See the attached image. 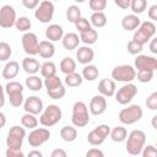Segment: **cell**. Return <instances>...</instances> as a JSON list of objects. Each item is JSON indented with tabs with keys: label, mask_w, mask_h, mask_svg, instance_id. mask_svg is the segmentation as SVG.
<instances>
[{
	"label": "cell",
	"mask_w": 157,
	"mask_h": 157,
	"mask_svg": "<svg viewBox=\"0 0 157 157\" xmlns=\"http://www.w3.org/2000/svg\"><path fill=\"white\" fill-rule=\"evenodd\" d=\"M150 50H151L152 54H157V39H156V38H152V39H151Z\"/></svg>",
	"instance_id": "cell-54"
},
{
	"label": "cell",
	"mask_w": 157,
	"mask_h": 157,
	"mask_svg": "<svg viewBox=\"0 0 157 157\" xmlns=\"http://www.w3.org/2000/svg\"><path fill=\"white\" fill-rule=\"evenodd\" d=\"M18 157H25V156H23V153H22V155H20V156H18Z\"/></svg>",
	"instance_id": "cell-59"
},
{
	"label": "cell",
	"mask_w": 157,
	"mask_h": 157,
	"mask_svg": "<svg viewBox=\"0 0 157 157\" xmlns=\"http://www.w3.org/2000/svg\"><path fill=\"white\" fill-rule=\"evenodd\" d=\"M112 78L113 81L130 83L132 80L136 78V70L131 65H118L112 70Z\"/></svg>",
	"instance_id": "cell-7"
},
{
	"label": "cell",
	"mask_w": 157,
	"mask_h": 157,
	"mask_svg": "<svg viewBox=\"0 0 157 157\" xmlns=\"http://www.w3.org/2000/svg\"><path fill=\"white\" fill-rule=\"evenodd\" d=\"M54 16V4L49 0H43L39 2L34 11V17L42 23H49Z\"/></svg>",
	"instance_id": "cell-9"
},
{
	"label": "cell",
	"mask_w": 157,
	"mask_h": 157,
	"mask_svg": "<svg viewBox=\"0 0 157 157\" xmlns=\"http://www.w3.org/2000/svg\"><path fill=\"white\" fill-rule=\"evenodd\" d=\"M99 75V70L97 69L96 65H86L83 69H82V78L87 80V81H94Z\"/></svg>",
	"instance_id": "cell-29"
},
{
	"label": "cell",
	"mask_w": 157,
	"mask_h": 157,
	"mask_svg": "<svg viewBox=\"0 0 157 157\" xmlns=\"http://www.w3.org/2000/svg\"><path fill=\"white\" fill-rule=\"evenodd\" d=\"M142 108L139 104H131L128 105L126 108H123L119 112V120L121 124L125 125H131L136 121H139L142 118Z\"/></svg>",
	"instance_id": "cell-6"
},
{
	"label": "cell",
	"mask_w": 157,
	"mask_h": 157,
	"mask_svg": "<svg viewBox=\"0 0 157 157\" xmlns=\"http://www.w3.org/2000/svg\"><path fill=\"white\" fill-rule=\"evenodd\" d=\"M55 53V47L52 42L49 40H42L39 42V47H38V54L40 58L43 59H50Z\"/></svg>",
	"instance_id": "cell-25"
},
{
	"label": "cell",
	"mask_w": 157,
	"mask_h": 157,
	"mask_svg": "<svg viewBox=\"0 0 157 157\" xmlns=\"http://www.w3.org/2000/svg\"><path fill=\"white\" fill-rule=\"evenodd\" d=\"M72 125L76 128H83L90 123V114L88 108L85 102L77 101L72 107V117H71Z\"/></svg>",
	"instance_id": "cell-3"
},
{
	"label": "cell",
	"mask_w": 157,
	"mask_h": 157,
	"mask_svg": "<svg viewBox=\"0 0 157 157\" xmlns=\"http://www.w3.org/2000/svg\"><path fill=\"white\" fill-rule=\"evenodd\" d=\"M148 17L152 21H156L157 20V5H152L148 9Z\"/></svg>",
	"instance_id": "cell-53"
},
{
	"label": "cell",
	"mask_w": 157,
	"mask_h": 157,
	"mask_svg": "<svg viewBox=\"0 0 157 157\" xmlns=\"http://www.w3.org/2000/svg\"><path fill=\"white\" fill-rule=\"evenodd\" d=\"M110 132V128L105 124H101L98 126H96L93 130H91L87 135V141L92 145V146H99L102 145L105 139L109 136Z\"/></svg>",
	"instance_id": "cell-10"
},
{
	"label": "cell",
	"mask_w": 157,
	"mask_h": 157,
	"mask_svg": "<svg viewBox=\"0 0 157 157\" xmlns=\"http://www.w3.org/2000/svg\"><path fill=\"white\" fill-rule=\"evenodd\" d=\"M146 142V135L142 130H132L128 137H126V145L125 148L129 155L137 156L141 153L144 146Z\"/></svg>",
	"instance_id": "cell-1"
},
{
	"label": "cell",
	"mask_w": 157,
	"mask_h": 157,
	"mask_svg": "<svg viewBox=\"0 0 157 157\" xmlns=\"http://www.w3.org/2000/svg\"><path fill=\"white\" fill-rule=\"evenodd\" d=\"M66 18L71 23H75L78 18H81V10H80V7L76 6V5L69 6L67 10H66Z\"/></svg>",
	"instance_id": "cell-38"
},
{
	"label": "cell",
	"mask_w": 157,
	"mask_h": 157,
	"mask_svg": "<svg viewBox=\"0 0 157 157\" xmlns=\"http://www.w3.org/2000/svg\"><path fill=\"white\" fill-rule=\"evenodd\" d=\"M60 70L61 72H64L65 75L76 72V61L70 58V56H65L61 61H60Z\"/></svg>",
	"instance_id": "cell-28"
},
{
	"label": "cell",
	"mask_w": 157,
	"mask_h": 157,
	"mask_svg": "<svg viewBox=\"0 0 157 157\" xmlns=\"http://www.w3.org/2000/svg\"><path fill=\"white\" fill-rule=\"evenodd\" d=\"M61 43H63V47L67 50H74L78 47V43H80V37L74 33V32H69L66 34H64L63 39H61Z\"/></svg>",
	"instance_id": "cell-24"
},
{
	"label": "cell",
	"mask_w": 157,
	"mask_h": 157,
	"mask_svg": "<svg viewBox=\"0 0 157 157\" xmlns=\"http://www.w3.org/2000/svg\"><path fill=\"white\" fill-rule=\"evenodd\" d=\"M141 152H142V157H157V150L153 145L144 146Z\"/></svg>",
	"instance_id": "cell-47"
},
{
	"label": "cell",
	"mask_w": 157,
	"mask_h": 157,
	"mask_svg": "<svg viewBox=\"0 0 157 157\" xmlns=\"http://www.w3.org/2000/svg\"><path fill=\"white\" fill-rule=\"evenodd\" d=\"M16 10L11 5H4L0 9V27L11 28L16 23Z\"/></svg>",
	"instance_id": "cell-15"
},
{
	"label": "cell",
	"mask_w": 157,
	"mask_h": 157,
	"mask_svg": "<svg viewBox=\"0 0 157 157\" xmlns=\"http://www.w3.org/2000/svg\"><path fill=\"white\" fill-rule=\"evenodd\" d=\"M21 124L23 128H28V129H36L38 125V119L36 115L33 114H28L25 113L21 118Z\"/></svg>",
	"instance_id": "cell-37"
},
{
	"label": "cell",
	"mask_w": 157,
	"mask_h": 157,
	"mask_svg": "<svg viewBox=\"0 0 157 157\" xmlns=\"http://www.w3.org/2000/svg\"><path fill=\"white\" fill-rule=\"evenodd\" d=\"M141 21L139 18V16L131 13V15H126L123 17L121 20V27L125 29V31H136L140 26Z\"/></svg>",
	"instance_id": "cell-23"
},
{
	"label": "cell",
	"mask_w": 157,
	"mask_h": 157,
	"mask_svg": "<svg viewBox=\"0 0 157 157\" xmlns=\"http://www.w3.org/2000/svg\"><path fill=\"white\" fill-rule=\"evenodd\" d=\"M86 157H104V153L99 148L93 147V148H90L86 152Z\"/></svg>",
	"instance_id": "cell-48"
},
{
	"label": "cell",
	"mask_w": 157,
	"mask_h": 157,
	"mask_svg": "<svg viewBox=\"0 0 157 157\" xmlns=\"http://www.w3.org/2000/svg\"><path fill=\"white\" fill-rule=\"evenodd\" d=\"M43 85L45 86L47 92L54 91V90H56V88H59V87L64 86V85H63L61 78H60L59 76H56V75H55V76H52V77H48V78H44Z\"/></svg>",
	"instance_id": "cell-34"
},
{
	"label": "cell",
	"mask_w": 157,
	"mask_h": 157,
	"mask_svg": "<svg viewBox=\"0 0 157 157\" xmlns=\"http://www.w3.org/2000/svg\"><path fill=\"white\" fill-rule=\"evenodd\" d=\"M126 49H128V52H129L131 55H139V54L142 52L144 45H141V44H139V43H136V42H134V40L131 39V40L128 43Z\"/></svg>",
	"instance_id": "cell-43"
},
{
	"label": "cell",
	"mask_w": 157,
	"mask_h": 157,
	"mask_svg": "<svg viewBox=\"0 0 157 157\" xmlns=\"http://www.w3.org/2000/svg\"><path fill=\"white\" fill-rule=\"evenodd\" d=\"M26 136V130L23 126L20 125H13L10 128L6 137V146L7 148H15V150H21L23 139Z\"/></svg>",
	"instance_id": "cell-8"
},
{
	"label": "cell",
	"mask_w": 157,
	"mask_h": 157,
	"mask_svg": "<svg viewBox=\"0 0 157 157\" xmlns=\"http://www.w3.org/2000/svg\"><path fill=\"white\" fill-rule=\"evenodd\" d=\"M22 69L28 75H36L39 71L40 65H39V61L37 59H34L33 56H26L22 60Z\"/></svg>",
	"instance_id": "cell-21"
},
{
	"label": "cell",
	"mask_w": 157,
	"mask_h": 157,
	"mask_svg": "<svg viewBox=\"0 0 157 157\" xmlns=\"http://www.w3.org/2000/svg\"><path fill=\"white\" fill-rule=\"evenodd\" d=\"M115 81L112 78H103L98 83V92L103 97H112L115 94Z\"/></svg>",
	"instance_id": "cell-19"
},
{
	"label": "cell",
	"mask_w": 157,
	"mask_h": 157,
	"mask_svg": "<svg viewBox=\"0 0 157 157\" xmlns=\"http://www.w3.org/2000/svg\"><path fill=\"white\" fill-rule=\"evenodd\" d=\"M45 37L49 42H58L64 37V29L60 25L53 23L45 28Z\"/></svg>",
	"instance_id": "cell-20"
},
{
	"label": "cell",
	"mask_w": 157,
	"mask_h": 157,
	"mask_svg": "<svg viewBox=\"0 0 157 157\" xmlns=\"http://www.w3.org/2000/svg\"><path fill=\"white\" fill-rule=\"evenodd\" d=\"M50 157H67V153L64 148H55L52 151Z\"/></svg>",
	"instance_id": "cell-51"
},
{
	"label": "cell",
	"mask_w": 157,
	"mask_h": 157,
	"mask_svg": "<svg viewBox=\"0 0 157 157\" xmlns=\"http://www.w3.org/2000/svg\"><path fill=\"white\" fill-rule=\"evenodd\" d=\"M146 105L148 109L151 110H156L157 109V92H153L151 93L147 99H146Z\"/></svg>",
	"instance_id": "cell-46"
},
{
	"label": "cell",
	"mask_w": 157,
	"mask_h": 157,
	"mask_svg": "<svg viewBox=\"0 0 157 157\" xmlns=\"http://www.w3.org/2000/svg\"><path fill=\"white\" fill-rule=\"evenodd\" d=\"M98 39V32L93 28H91L90 31L87 32H83V33H80V40H82L86 45H91V44H94Z\"/></svg>",
	"instance_id": "cell-33"
},
{
	"label": "cell",
	"mask_w": 157,
	"mask_h": 157,
	"mask_svg": "<svg viewBox=\"0 0 157 157\" xmlns=\"http://www.w3.org/2000/svg\"><path fill=\"white\" fill-rule=\"evenodd\" d=\"M107 109V99L101 94H96L91 98L90 112L93 115H102Z\"/></svg>",
	"instance_id": "cell-17"
},
{
	"label": "cell",
	"mask_w": 157,
	"mask_h": 157,
	"mask_svg": "<svg viewBox=\"0 0 157 157\" xmlns=\"http://www.w3.org/2000/svg\"><path fill=\"white\" fill-rule=\"evenodd\" d=\"M94 58V52L92 48H90L88 45H82L78 47L77 52H76V59L80 64L82 65H88Z\"/></svg>",
	"instance_id": "cell-18"
},
{
	"label": "cell",
	"mask_w": 157,
	"mask_h": 157,
	"mask_svg": "<svg viewBox=\"0 0 157 157\" xmlns=\"http://www.w3.org/2000/svg\"><path fill=\"white\" fill-rule=\"evenodd\" d=\"M5 104V88L0 85V108H2Z\"/></svg>",
	"instance_id": "cell-56"
},
{
	"label": "cell",
	"mask_w": 157,
	"mask_h": 157,
	"mask_svg": "<svg viewBox=\"0 0 157 157\" xmlns=\"http://www.w3.org/2000/svg\"><path fill=\"white\" fill-rule=\"evenodd\" d=\"M75 27H76V29L80 32V33H83V32H87V31H90L91 28H92V26H91V23H90V21L87 20V18H85V17H81V18H78L75 23Z\"/></svg>",
	"instance_id": "cell-42"
},
{
	"label": "cell",
	"mask_w": 157,
	"mask_h": 157,
	"mask_svg": "<svg viewBox=\"0 0 157 157\" xmlns=\"http://www.w3.org/2000/svg\"><path fill=\"white\" fill-rule=\"evenodd\" d=\"M47 93H48V96H49L52 99H60V98H63V97L65 96L66 90H65L64 86H61V87H59V88H56V90H54V91L47 92Z\"/></svg>",
	"instance_id": "cell-45"
},
{
	"label": "cell",
	"mask_w": 157,
	"mask_h": 157,
	"mask_svg": "<svg viewBox=\"0 0 157 157\" xmlns=\"http://www.w3.org/2000/svg\"><path fill=\"white\" fill-rule=\"evenodd\" d=\"M18 71H20V64L15 60H10L5 64V66L2 69V77L5 80L15 78L17 76Z\"/></svg>",
	"instance_id": "cell-22"
},
{
	"label": "cell",
	"mask_w": 157,
	"mask_h": 157,
	"mask_svg": "<svg viewBox=\"0 0 157 157\" xmlns=\"http://www.w3.org/2000/svg\"><path fill=\"white\" fill-rule=\"evenodd\" d=\"M90 23L96 28H102L107 25V16L104 15V12H93L91 15Z\"/></svg>",
	"instance_id": "cell-31"
},
{
	"label": "cell",
	"mask_w": 157,
	"mask_h": 157,
	"mask_svg": "<svg viewBox=\"0 0 157 157\" xmlns=\"http://www.w3.org/2000/svg\"><path fill=\"white\" fill-rule=\"evenodd\" d=\"M136 93H137V87L134 83L131 82L125 83L118 91H115V101L121 105L129 104L132 101V98L136 96Z\"/></svg>",
	"instance_id": "cell-11"
},
{
	"label": "cell",
	"mask_w": 157,
	"mask_h": 157,
	"mask_svg": "<svg viewBox=\"0 0 157 157\" xmlns=\"http://www.w3.org/2000/svg\"><path fill=\"white\" fill-rule=\"evenodd\" d=\"M22 5L26 9H37L39 5L38 0H22Z\"/></svg>",
	"instance_id": "cell-49"
},
{
	"label": "cell",
	"mask_w": 157,
	"mask_h": 157,
	"mask_svg": "<svg viewBox=\"0 0 157 157\" xmlns=\"http://www.w3.org/2000/svg\"><path fill=\"white\" fill-rule=\"evenodd\" d=\"M21 43H22L23 52L28 56H34V55L38 54L39 40H38V37L34 33H32V32L25 33L22 36V38H21Z\"/></svg>",
	"instance_id": "cell-12"
},
{
	"label": "cell",
	"mask_w": 157,
	"mask_h": 157,
	"mask_svg": "<svg viewBox=\"0 0 157 157\" xmlns=\"http://www.w3.org/2000/svg\"><path fill=\"white\" fill-rule=\"evenodd\" d=\"M39 71H40V75L44 78H48V77H52V76L56 75V66L53 61H45L40 65Z\"/></svg>",
	"instance_id": "cell-32"
},
{
	"label": "cell",
	"mask_w": 157,
	"mask_h": 157,
	"mask_svg": "<svg viewBox=\"0 0 157 157\" xmlns=\"http://www.w3.org/2000/svg\"><path fill=\"white\" fill-rule=\"evenodd\" d=\"M5 124H6V117H5V114L2 112H0V129L4 128Z\"/></svg>",
	"instance_id": "cell-57"
},
{
	"label": "cell",
	"mask_w": 157,
	"mask_h": 157,
	"mask_svg": "<svg viewBox=\"0 0 157 157\" xmlns=\"http://www.w3.org/2000/svg\"><path fill=\"white\" fill-rule=\"evenodd\" d=\"M27 157H43V153H42L39 150L34 148V150H32V151H29V152H28Z\"/></svg>",
	"instance_id": "cell-55"
},
{
	"label": "cell",
	"mask_w": 157,
	"mask_h": 157,
	"mask_svg": "<svg viewBox=\"0 0 157 157\" xmlns=\"http://www.w3.org/2000/svg\"><path fill=\"white\" fill-rule=\"evenodd\" d=\"M88 6L93 12H103L107 6V0H90Z\"/></svg>",
	"instance_id": "cell-41"
},
{
	"label": "cell",
	"mask_w": 157,
	"mask_h": 157,
	"mask_svg": "<svg viewBox=\"0 0 157 157\" xmlns=\"http://www.w3.org/2000/svg\"><path fill=\"white\" fill-rule=\"evenodd\" d=\"M135 70L137 71H152L155 72L157 69V59L155 56L139 54L135 59Z\"/></svg>",
	"instance_id": "cell-14"
},
{
	"label": "cell",
	"mask_w": 157,
	"mask_h": 157,
	"mask_svg": "<svg viewBox=\"0 0 157 157\" xmlns=\"http://www.w3.org/2000/svg\"><path fill=\"white\" fill-rule=\"evenodd\" d=\"M130 1H131V0H114V4H115L118 7H120V9H123V10H126V9L130 7Z\"/></svg>",
	"instance_id": "cell-50"
},
{
	"label": "cell",
	"mask_w": 157,
	"mask_h": 157,
	"mask_svg": "<svg viewBox=\"0 0 157 157\" xmlns=\"http://www.w3.org/2000/svg\"><path fill=\"white\" fill-rule=\"evenodd\" d=\"M5 155H6V157H18L20 155H22V151L15 150V148H6Z\"/></svg>",
	"instance_id": "cell-52"
},
{
	"label": "cell",
	"mask_w": 157,
	"mask_h": 157,
	"mask_svg": "<svg viewBox=\"0 0 157 157\" xmlns=\"http://www.w3.org/2000/svg\"><path fill=\"white\" fill-rule=\"evenodd\" d=\"M156 34V26L152 21H145V22H141L139 28L134 32V36H132V40L144 45L146 44L150 39H152Z\"/></svg>",
	"instance_id": "cell-2"
},
{
	"label": "cell",
	"mask_w": 157,
	"mask_h": 157,
	"mask_svg": "<svg viewBox=\"0 0 157 157\" xmlns=\"http://www.w3.org/2000/svg\"><path fill=\"white\" fill-rule=\"evenodd\" d=\"M15 27L18 32H25L27 33L31 27H32V23H31V20L27 17V16H21L16 20V23H15Z\"/></svg>",
	"instance_id": "cell-36"
},
{
	"label": "cell",
	"mask_w": 157,
	"mask_h": 157,
	"mask_svg": "<svg viewBox=\"0 0 157 157\" xmlns=\"http://www.w3.org/2000/svg\"><path fill=\"white\" fill-rule=\"evenodd\" d=\"M82 81H83L82 76L80 74H77V72H72V74L66 75L65 80H64L65 85L69 86V87H78V86L82 85Z\"/></svg>",
	"instance_id": "cell-35"
},
{
	"label": "cell",
	"mask_w": 157,
	"mask_h": 157,
	"mask_svg": "<svg viewBox=\"0 0 157 157\" xmlns=\"http://www.w3.org/2000/svg\"><path fill=\"white\" fill-rule=\"evenodd\" d=\"M5 92L9 97L10 104L18 108L23 103V86L18 81H10L5 86Z\"/></svg>",
	"instance_id": "cell-5"
},
{
	"label": "cell",
	"mask_w": 157,
	"mask_h": 157,
	"mask_svg": "<svg viewBox=\"0 0 157 157\" xmlns=\"http://www.w3.org/2000/svg\"><path fill=\"white\" fill-rule=\"evenodd\" d=\"M61 117H63V112H61L60 107L56 104H49L42 112V114L39 117V123L45 128H50V126H54L55 124H58L61 120Z\"/></svg>",
	"instance_id": "cell-4"
},
{
	"label": "cell",
	"mask_w": 157,
	"mask_h": 157,
	"mask_svg": "<svg viewBox=\"0 0 157 157\" xmlns=\"http://www.w3.org/2000/svg\"><path fill=\"white\" fill-rule=\"evenodd\" d=\"M136 77L140 82L146 83V82H150L153 78V72L152 71H137Z\"/></svg>",
	"instance_id": "cell-44"
},
{
	"label": "cell",
	"mask_w": 157,
	"mask_h": 157,
	"mask_svg": "<svg viewBox=\"0 0 157 157\" xmlns=\"http://www.w3.org/2000/svg\"><path fill=\"white\" fill-rule=\"evenodd\" d=\"M156 119H157V115H155V117L152 118V126H153L155 129H157V126H156Z\"/></svg>",
	"instance_id": "cell-58"
},
{
	"label": "cell",
	"mask_w": 157,
	"mask_h": 157,
	"mask_svg": "<svg viewBox=\"0 0 157 157\" xmlns=\"http://www.w3.org/2000/svg\"><path fill=\"white\" fill-rule=\"evenodd\" d=\"M23 109L28 114H33V115L40 114L43 112V102L37 96H29L28 98H26L23 103Z\"/></svg>",
	"instance_id": "cell-16"
},
{
	"label": "cell",
	"mask_w": 157,
	"mask_h": 157,
	"mask_svg": "<svg viewBox=\"0 0 157 157\" xmlns=\"http://www.w3.org/2000/svg\"><path fill=\"white\" fill-rule=\"evenodd\" d=\"M26 86L28 90H31L33 92H38V91H40V88L43 86V81L37 75H29L26 78Z\"/></svg>",
	"instance_id": "cell-30"
},
{
	"label": "cell",
	"mask_w": 157,
	"mask_h": 157,
	"mask_svg": "<svg viewBox=\"0 0 157 157\" xmlns=\"http://www.w3.org/2000/svg\"><path fill=\"white\" fill-rule=\"evenodd\" d=\"M109 136L114 142H123L128 137V131L124 126H115L110 130Z\"/></svg>",
	"instance_id": "cell-27"
},
{
	"label": "cell",
	"mask_w": 157,
	"mask_h": 157,
	"mask_svg": "<svg viewBox=\"0 0 157 157\" xmlns=\"http://www.w3.org/2000/svg\"><path fill=\"white\" fill-rule=\"evenodd\" d=\"M50 137V131L45 128H36L28 135V144L32 147H39L44 142H47Z\"/></svg>",
	"instance_id": "cell-13"
},
{
	"label": "cell",
	"mask_w": 157,
	"mask_h": 157,
	"mask_svg": "<svg viewBox=\"0 0 157 157\" xmlns=\"http://www.w3.org/2000/svg\"><path fill=\"white\" fill-rule=\"evenodd\" d=\"M146 6H147L146 0H131L130 1V9L134 12V15H136V16L139 13H142L146 10Z\"/></svg>",
	"instance_id": "cell-39"
},
{
	"label": "cell",
	"mask_w": 157,
	"mask_h": 157,
	"mask_svg": "<svg viewBox=\"0 0 157 157\" xmlns=\"http://www.w3.org/2000/svg\"><path fill=\"white\" fill-rule=\"evenodd\" d=\"M60 137L66 142H72L77 137V130L72 125H65L60 129Z\"/></svg>",
	"instance_id": "cell-26"
},
{
	"label": "cell",
	"mask_w": 157,
	"mask_h": 157,
	"mask_svg": "<svg viewBox=\"0 0 157 157\" xmlns=\"http://www.w3.org/2000/svg\"><path fill=\"white\" fill-rule=\"evenodd\" d=\"M12 49L9 43L0 42V61H7L11 58Z\"/></svg>",
	"instance_id": "cell-40"
}]
</instances>
